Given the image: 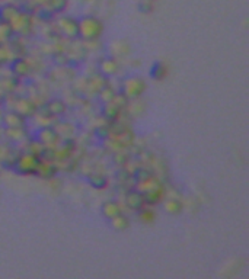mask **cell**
I'll use <instances>...</instances> for the list:
<instances>
[{"mask_svg": "<svg viewBox=\"0 0 249 279\" xmlns=\"http://www.w3.org/2000/svg\"><path fill=\"white\" fill-rule=\"evenodd\" d=\"M138 217H140V220H141L143 223H153V221H155V212H153L152 209H144V208H141Z\"/></svg>", "mask_w": 249, "mask_h": 279, "instance_id": "ba28073f", "label": "cell"}, {"mask_svg": "<svg viewBox=\"0 0 249 279\" xmlns=\"http://www.w3.org/2000/svg\"><path fill=\"white\" fill-rule=\"evenodd\" d=\"M104 214H105L108 218H114V217H117L118 214H121V206H120L115 201H108V202L104 205Z\"/></svg>", "mask_w": 249, "mask_h": 279, "instance_id": "277c9868", "label": "cell"}, {"mask_svg": "<svg viewBox=\"0 0 249 279\" xmlns=\"http://www.w3.org/2000/svg\"><path fill=\"white\" fill-rule=\"evenodd\" d=\"M101 70H102L104 73H107V75H114V73H117V70H118V61H117L115 58H107V60L102 63Z\"/></svg>", "mask_w": 249, "mask_h": 279, "instance_id": "5b68a950", "label": "cell"}, {"mask_svg": "<svg viewBox=\"0 0 249 279\" xmlns=\"http://www.w3.org/2000/svg\"><path fill=\"white\" fill-rule=\"evenodd\" d=\"M112 226L117 228V230H125L128 227V220L125 218L123 214H118L117 217L112 218Z\"/></svg>", "mask_w": 249, "mask_h": 279, "instance_id": "8992f818", "label": "cell"}, {"mask_svg": "<svg viewBox=\"0 0 249 279\" xmlns=\"http://www.w3.org/2000/svg\"><path fill=\"white\" fill-rule=\"evenodd\" d=\"M66 0H50V6H53L54 10H61L66 6Z\"/></svg>", "mask_w": 249, "mask_h": 279, "instance_id": "30bf717a", "label": "cell"}, {"mask_svg": "<svg viewBox=\"0 0 249 279\" xmlns=\"http://www.w3.org/2000/svg\"><path fill=\"white\" fill-rule=\"evenodd\" d=\"M167 73H169V70H167V67H166L164 63H158L155 66V69H153V77H156V79L159 80L167 76Z\"/></svg>", "mask_w": 249, "mask_h": 279, "instance_id": "52a82bcc", "label": "cell"}, {"mask_svg": "<svg viewBox=\"0 0 249 279\" xmlns=\"http://www.w3.org/2000/svg\"><path fill=\"white\" fill-rule=\"evenodd\" d=\"M102 22L93 16H87L79 22V34L86 40H96L102 34Z\"/></svg>", "mask_w": 249, "mask_h": 279, "instance_id": "6da1fadb", "label": "cell"}, {"mask_svg": "<svg viewBox=\"0 0 249 279\" xmlns=\"http://www.w3.org/2000/svg\"><path fill=\"white\" fill-rule=\"evenodd\" d=\"M166 211H169V212H172V214H178L181 209H182V205L179 203V201H175V200H169L166 202Z\"/></svg>", "mask_w": 249, "mask_h": 279, "instance_id": "9c48e42d", "label": "cell"}, {"mask_svg": "<svg viewBox=\"0 0 249 279\" xmlns=\"http://www.w3.org/2000/svg\"><path fill=\"white\" fill-rule=\"evenodd\" d=\"M141 3H144L143 10H146V13H149L153 9V6H155V0H141Z\"/></svg>", "mask_w": 249, "mask_h": 279, "instance_id": "8fae6325", "label": "cell"}, {"mask_svg": "<svg viewBox=\"0 0 249 279\" xmlns=\"http://www.w3.org/2000/svg\"><path fill=\"white\" fill-rule=\"evenodd\" d=\"M60 28L69 37H76V34H79V22H76L72 18L60 19Z\"/></svg>", "mask_w": 249, "mask_h": 279, "instance_id": "3957f363", "label": "cell"}, {"mask_svg": "<svg viewBox=\"0 0 249 279\" xmlns=\"http://www.w3.org/2000/svg\"><path fill=\"white\" fill-rule=\"evenodd\" d=\"M143 89H146V84L140 79H130L125 81L124 93L128 98H137L141 95Z\"/></svg>", "mask_w": 249, "mask_h": 279, "instance_id": "7a4b0ae2", "label": "cell"}]
</instances>
